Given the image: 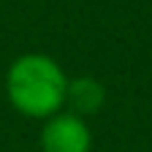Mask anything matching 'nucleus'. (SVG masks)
I'll list each match as a JSON object with an SVG mask.
<instances>
[{
  "instance_id": "f257e3e1",
  "label": "nucleus",
  "mask_w": 152,
  "mask_h": 152,
  "mask_svg": "<svg viewBox=\"0 0 152 152\" xmlns=\"http://www.w3.org/2000/svg\"><path fill=\"white\" fill-rule=\"evenodd\" d=\"M68 76L63 65L49 54H19L6 73L8 103L30 120H49L65 109Z\"/></svg>"
},
{
  "instance_id": "f03ea898",
  "label": "nucleus",
  "mask_w": 152,
  "mask_h": 152,
  "mask_svg": "<svg viewBox=\"0 0 152 152\" xmlns=\"http://www.w3.org/2000/svg\"><path fill=\"white\" fill-rule=\"evenodd\" d=\"M92 133L84 117L71 111H57L54 117L44 120L41 130V152H90Z\"/></svg>"
},
{
  "instance_id": "7ed1b4c3",
  "label": "nucleus",
  "mask_w": 152,
  "mask_h": 152,
  "mask_svg": "<svg viewBox=\"0 0 152 152\" xmlns=\"http://www.w3.org/2000/svg\"><path fill=\"white\" fill-rule=\"evenodd\" d=\"M106 103V87L95 76H73L68 79L65 90V106L76 117H92Z\"/></svg>"
}]
</instances>
